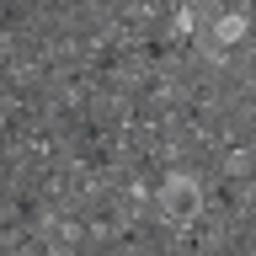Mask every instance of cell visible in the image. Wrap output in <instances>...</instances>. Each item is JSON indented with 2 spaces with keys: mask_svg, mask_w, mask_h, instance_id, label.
I'll return each mask as SVG.
<instances>
[{
  "mask_svg": "<svg viewBox=\"0 0 256 256\" xmlns=\"http://www.w3.org/2000/svg\"><path fill=\"white\" fill-rule=\"evenodd\" d=\"M203 208H208V176H203V166L160 171V182H155V219H160V230L182 235V230H192V224L203 219Z\"/></svg>",
  "mask_w": 256,
  "mask_h": 256,
  "instance_id": "6da1fadb",
  "label": "cell"
},
{
  "mask_svg": "<svg viewBox=\"0 0 256 256\" xmlns=\"http://www.w3.org/2000/svg\"><path fill=\"white\" fill-rule=\"evenodd\" d=\"M246 38H251V11L246 6H235V11H224L214 27H208V48L214 54H230V48H246Z\"/></svg>",
  "mask_w": 256,
  "mask_h": 256,
  "instance_id": "7a4b0ae2",
  "label": "cell"
}]
</instances>
